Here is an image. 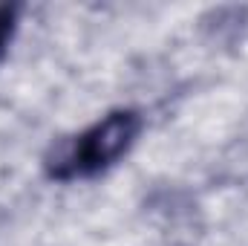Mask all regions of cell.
<instances>
[{
	"instance_id": "6da1fadb",
	"label": "cell",
	"mask_w": 248,
	"mask_h": 246,
	"mask_svg": "<svg viewBox=\"0 0 248 246\" xmlns=\"http://www.w3.org/2000/svg\"><path fill=\"white\" fill-rule=\"evenodd\" d=\"M141 124H144L141 113L133 107L110 110L104 119L90 124L78 136L63 139L61 145H55L46 154L44 159L46 177L58 183H72V180H90L104 174L136 145Z\"/></svg>"
},
{
	"instance_id": "7a4b0ae2",
	"label": "cell",
	"mask_w": 248,
	"mask_h": 246,
	"mask_svg": "<svg viewBox=\"0 0 248 246\" xmlns=\"http://www.w3.org/2000/svg\"><path fill=\"white\" fill-rule=\"evenodd\" d=\"M17 15H20V6H17V3H0V61L6 58L9 44H12V38H15Z\"/></svg>"
}]
</instances>
